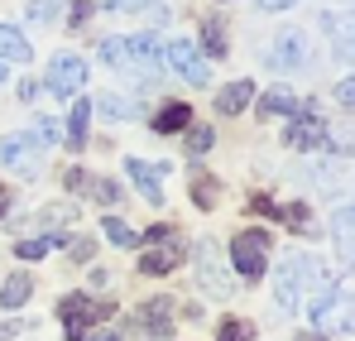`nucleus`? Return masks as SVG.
Here are the masks:
<instances>
[{
    "label": "nucleus",
    "instance_id": "nucleus-7",
    "mask_svg": "<svg viewBox=\"0 0 355 341\" xmlns=\"http://www.w3.org/2000/svg\"><path fill=\"white\" fill-rule=\"evenodd\" d=\"M264 63H269L274 72H302V67H312V39H307L302 29H284V34L264 49Z\"/></svg>",
    "mask_w": 355,
    "mask_h": 341
},
{
    "label": "nucleus",
    "instance_id": "nucleus-11",
    "mask_svg": "<svg viewBox=\"0 0 355 341\" xmlns=\"http://www.w3.org/2000/svg\"><path fill=\"white\" fill-rule=\"evenodd\" d=\"M82 82H87V58L58 53L53 63H49V92H53V97H77Z\"/></svg>",
    "mask_w": 355,
    "mask_h": 341
},
{
    "label": "nucleus",
    "instance_id": "nucleus-45",
    "mask_svg": "<svg viewBox=\"0 0 355 341\" xmlns=\"http://www.w3.org/2000/svg\"><path fill=\"white\" fill-rule=\"evenodd\" d=\"M293 341H327V337H322V332H297Z\"/></svg>",
    "mask_w": 355,
    "mask_h": 341
},
{
    "label": "nucleus",
    "instance_id": "nucleus-15",
    "mask_svg": "<svg viewBox=\"0 0 355 341\" xmlns=\"http://www.w3.org/2000/svg\"><path fill=\"white\" fill-rule=\"evenodd\" d=\"M317 111L312 101H302V97H293L288 87H269L264 97H259V115H307Z\"/></svg>",
    "mask_w": 355,
    "mask_h": 341
},
{
    "label": "nucleus",
    "instance_id": "nucleus-18",
    "mask_svg": "<svg viewBox=\"0 0 355 341\" xmlns=\"http://www.w3.org/2000/svg\"><path fill=\"white\" fill-rule=\"evenodd\" d=\"M250 101H254V82H250V77H240V82H231V87L216 92V111L221 115H240Z\"/></svg>",
    "mask_w": 355,
    "mask_h": 341
},
{
    "label": "nucleus",
    "instance_id": "nucleus-16",
    "mask_svg": "<svg viewBox=\"0 0 355 341\" xmlns=\"http://www.w3.org/2000/svg\"><path fill=\"white\" fill-rule=\"evenodd\" d=\"M288 149H317L322 140H327V125L317 120V111H307V115H293V125H288Z\"/></svg>",
    "mask_w": 355,
    "mask_h": 341
},
{
    "label": "nucleus",
    "instance_id": "nucleus-19",
    "mask_svg": "<svg viewBox=\"0 0 355 341\" xmlns=\"http://www.w3.org/2000/svg\"><path fill=\"white\" fill-rule=\"evenodd\" d=\"M159 135H178V130H187L192 125V106L187 101H168V106H159V115L149 120Z\"/></svg>",
    "mask_w": 355,
    "mask_h": 341
},
{
    "label": "nucleus",
    "instance_id": "nucleus-32",
    "mask_svg": "<svg viewBox=\"0 0 355 341\" xmlns=\"http://www.w3.org/2000/svg\"><path fill=\"white\" fill-rule=\"evenodd\" d=\"M34 140H39L44 149H49V144H58V140H62V125L53 120V115H39V120H34Z\"/></svg>",
    "mask_w": 355,
    "mask_h": 341
},
{
    "label": "nucleus",
    "instance_id": "nucleus-12",
    "mask_svg": "<svg viewBox=\"0 0 355 341\" xmlns=\"http://www.w3.org/2000/svg\"><path fill=\"white\" fill-rule=\"evenodd\" d=\"M125 173H130V183L139 188V197L144 202H154V207H164V164H144V159H125Z\"/></svg>",
    "mask_w": 355,
    "mask_h": 341
},
{
    "label": "nucleus",
    "instance_id": "nucleus-46",
    "mask_svg": "<svg viewBox=\"0 0 355 341\" xmlns=\"http://www.w3.org/2000/svg\"><path fill=\"white\" fill-rule=\"evenodd\" d=\"M0 82H5V67H0Z\"/></svg>",
    "mask_w": 355,
    "mask_h": 341
},
{
    "label": "nucleus",
    "instance_id": "nucleus-9",
    "mask_svg": "<svg viewBox=\"0 0 355 341\" xmlns=\"http://www.w3.org/2000/svg\"><path fill=\"white\" fill-rule=\"evenodd\" d=\"M173 298H149V303H139V313H135V337L139 341H168V327H173Z\"/></svg>",
    "mask_w": 355,
    "mask_h": 341
},
{
    "label": "nucleus",
    "instance_id": "nucleus-40",
    "mask_svg": "<svg viewBox=\"0 0 355 341\" xmlns=\"http://www.w3.org/2000/svg\"><path fill=\"white\" fill-rule=\"evenodd\" d=\"M72 260H77V265L92 260V240H77V245H72Z\"/></svg>",
    "mask_w": 355,
    "mask_h": 341
},
{
    "label": "nucleus",
    "instance_id": "nucleus-5",
    "mask_svg": "<svg viewBox=\"0 0 355 341\" xmlns=\"http://www.w3.org/2000/svg\"><path fill=\"white\" fill-rule=\"evenodd\" d=\"M231 269L250 284L269 269V231H240L231 240Z\"/></svg>",
    "mask_w": 355,
    "mask_h": 341
},
{
    "label": "nucleus",
    "instance_id": "nucleus-37",
    "mask_svg": "<svg viewBox=\"0 0 355 341\" xmlns=\"http://www.w3.org/2000/svg\"><path fill=\"white\" fill-rule=\"evenodd\" d=\"M336 101H341V106H355V72L336 82Z\"/></svg>",
    "mask_w": 355,
    "mask_h": 341
},
{
    "label": "nucleus",
    "instance_id": "nucleus-42",
    "mask_svg": "<svg viewBox=\"0 0 355 341\" xmlns=\"http://www.w3.org/2000/svg\"><path fill=\"white\" fill-rule=\"evenodd\" d=\"M39 97V82H19V101H34Z\"/></svg>",
    "mask_w": 355,
    "mask_h": 341
},
{
    "label": "nucleus",
    "instance_id": "nucleus-20",
    "mask_svg": "<svg viewBox=\"0 0 355 341\" xmlns=\"http://www.w3.org/2000/svg\"><path fill=\"white\" fill-rule=\"evenodd\" d=\"M269 217H274V222H284V226L293 231V235H312V207H307V202H288V207H274V212H269Z\"/></svg>",
    "mask_w": 355,
    "mask_h": 341
},
{
    "label": "nucleus",
    "instance_id": "nucleus-8",
    "mask_svg": "<svg viewBox=\"0 0 355 341\" xmlns=\"http://www.w3.org/2000/svg\"><path fill=\"white\" fill-rule=\"evenodd\" d=\"M164 63L173 67L182 82H192V87H207V82H211L207 58L197 53V44H192V39H168V44H164Z\"/></svg>",
    "mask_w": 355,
    "mask_h": 341
},
{
    "label": "nucleus",
    "instance_id": "nucleus-38",
    "mask_svg": "<svg viewBox=\"0 0 355 341\" xmlns=\"http://www.w3.org/2000/svg\"><path fill=\"white\" fill-rule=\"evenodd\" d=\"M106 10H149L154 0H101Z\"/></svg>",
    "mask_w": 355,
    "mask_h": 341
},
{
    "label": "nucleus",
    "instance_id": "nucleus-30",
    "mask_svg": "<svg viewBox=\"0 0 355 341\" xmlns=\"http://www.w3.org/2000/svg\"><path fill=\"white\" fill-rule=\"evenodd\" d=\"M202 44H207L211 58H226V29H221L216 19H207V24H202Z\"/></svg>",
    "mask_w": 355,
    "mask_h": 341
},
{
    "label": "nucleus",
    "instance_id": "nucleus-28",
    "mask_svg": "<svg viewBox=\"0 0 355 341\" xmlns=\"http://www.w3.org/2000/svg\"><path fill=\"white\" fill-rule=\"evenodd\" d=\"M39 222H44V226H72V222H77V207H72V202H53V207L39 212Z\"/></svg>",
    "mask_w": 355,
    "mask_h": 341
},
{
    "label": "nucleus",
    "instance_id": "nucleus-23",
    "mask_svg": "<svg viewBox=\"0 0 355 341\" xmlns=\"http://www.w3.org/2000/svg\"><path fill=\"white\" fill-rule=\"evenodd\" d=\"M87 120H92V101H72V111H67V144L72 149L87 144Z\"/></svg>",
    "mask_w": 355,
    "mask_h": 341
},
{
    "label": "nucleus",
    "instance_id": "nucleus-34",
    "mask_svg": "<svg viewBox=\"0 0 355 341\" xmlns=\"http://www.w3.org/2000/svg\"><path fill=\"white\" fill-rule=\"evenodd\" d=\"M250 332H254L250 322H240V317H226V322H221V332H216V341H250Z\"/></svg>",
    "mask_w": 355,
    "mask_h": 341
},
{
    "label": "nucleus",
    "instance_id": "nucleus-4",
    "mask_svg": "<svg viewBox=\"0 0 355 341\" xmlns=\"http://www.w3.org/2000/svg\"><path fill=\"white\" fill-rule=\"evenodd\" d=\"M0 169L19 173V178H39V169H44V144L34 135H24V130L5 135L0 140Z\"/></svg>",
    "mask_w": 355,
    "mask_h": 341
},
{
    "label": "nucleus",
    "instance_id": "nucleus-27",
    "mask_svg": "<svg viewBox=\"0 0 355 341\" xmlns=\"http://www.w3.org/2000/svg\"><path fill=\"white\" fill-rule=\"evenodd\" d=\"M101 63H111L116 72H135V67H130V49H125V39H101Z\"/></svg>",
    "mask_w": 355,
    "mask_h": 341
},
{
    "label": "nucleus",
    "instance_id": "nucleus-21",
    "mask_svg": "<svg viewBox=\"0 0 355 341\" xmlns=\"http://www.w3.org/2000/svg\"><path fill=\"white\" fill-rule=\"evenodd\" d=\"M29 293H34V279H29L24 269H15V274L5 279V288H0V308H5V313H15V308H24V303H29Z\"/></svg>",
    "mask_w": 355,
    "mask_h": 341
},
{
    "label": "nucleus",
    "instance_id": "nucleus-41",
    "mask_svg": "<svg viewBox=\"0 0 355 341\" xmlns=\"http://www.w3.org/2000/svg\"><path fill=\"white\" fill-rule=\"evenodd\" d=\"M24 332V322H0V341H10V337H19Z\"/></svg>",
    "mask_w": 355,
    "mask_h": 341
},
{
    "label": "nucleus",
    "instance_id": "nucleus-39",
    "mask_svg": "<svg viewBox=\"0 0 355 341\" xmlns=\"http://www.w3.org/2000/svg\"><path fill=\"white\" fill-rule=\"evenodd\" d=\"M92 15V0H72V24H82Z\"/></svg>",
    "mask_w": 355,
    "mask_h": 341
},
{
    "label": "nucleus",
    "instance_id": "nucleus-6",
    "mask_svg": "<svg viewBox=\"0 0 355 341\" xmlns=\"http://www.w3.org/2000/svg\"><path fill=\"white\" fill-rule=\"evenodd\" d=\"M197 288L211 293V298H231V293H236V279H231L226 255H221L216 240H202V245H197Z\"/></svg>",
    "mask_w": 355,
    "mask_h": 341
},
{
    "label": "nucleus",
    "instance_id": "nucleus-35",
    "mask_svg": "<svg viewBox=\"0 0 355 341\" xmlns=\"http://www.w3.org/2000/svg\"><path fill=\"white\" fill-rule=\"evenodd\" d=\"M58 5L62 0H29V19H34V24H49V19L58 15Z\"/></svg>",
    "mask_w": 355,
    "mask_h": 341
},
{
    "label": "nucleus",
    "instance_id": "nucleus-29",
    "mask_svg": "<svg viewBox=\"0 0 355 341\" xmlns=\"http://www.w3.org/2000/svg\"><path fill=\"white\" fill-rule=\"evenodd\" d=\"M53 245H58L53 235H34V240H19V245H15V255H19V260H44Z\"/></svg>",
    "mask_w": 355,
    "mask_h": 341
},
{
    "label": "nucleus",
    "instance_id": "nucleus-3",
    "mask_svg": "<svg viewBox=\"0 0 355 341\" xmlns=\"http://www.w3.org/2000/svg\"><path fill=\"white\" fill-rule=\"evenodd\" d=\"M307 313L322 332H341L351 337L355 332V293H341V288H327L322 298H307Z\"/></svg>",
    "mask_w": 355,
    "mask_h": 341
},
{
    "label": "nucleus",
    "instance_id": "nucleus-31",
    "mask_svg": "<svg viewBox=\"0 0 355 341\" xmlns=\"http://www.w3.org/2000/svg\"><path fill=\"white\" fill-rule=\"evenodd\" d=\"M211 140H216V135H211V125H187V154H192V159H197V154H207V149H211Z\"/></svg>",
    "mask_w": 355,
    "mask_h": 341
},
{
    "label": "nucleus",
    "instance_id": "nucleus-26",
    "mask_svg": "<svg viewBox=\"0 0 355 341\" xmlns=\"http://www.w3.org/2000/svg\"><path fill=\"white\" fill-rule=\"evenodd\" d=\"M101 231H106V240H111V245H120V250L139 245V231L130 226V222H120V217H106V222H101Z\"/></svg>",
    "mask_w": 355,
    "mask_h": 341
},
{
    "label": "nucleus",
    "instance_id": "nucleus-10",
    "mask_svg": "<svg viewBox=\"0 0 355 341\" xmlns=\"http://www.w3.org/2000/svg\"><path fill=\"white\" fill-rule=\"evenodd\" d=\"M58 313H62V322H67V341H82V337H87V322L106 317L111 308H106V303L96 308V303H92L87 293H67V298L58 303Z\"/></svg>",
    "mask_w": 355,
    "mask_h": 341
},
{
    "label": "nucleus",
    "instance_id": "nucleus-17",
    "mask_svg": "<svg viewBox=\"0 0 355 341\" xmlns=\"http://www.w3.org/2000/svg\"><path fill=\"white\" fill-rule=\"evenodd\" d=\"M331 235H336L341 265L355 269V207H336V212H331Z\"/></svg>",
    "mask_w": 355,
    "mask_h": 341
},
{
    "label": "nucleus",
    "instance_id": "nucleus-36",
    "mask_svg": "<svg viewBox=\"0 0 355 341\" xmlns=\"http://www.w3.org/2000/svg\"><path fill=\"white\" fill-rule=\"evenodd\" d=\"M92 197H96L101 207H116V202H120V188L111 183V178H96V188H92Z\"/></svg>",
    "mask_w": 355,
    "mask_h": 341
},
{
    "label": "nucleus",
    "instance_id": "nucleus-44",
    "mask_svg": "<svg viewBox=\"0 0 355 341\" xmlns=\"http://www.w3.org/2000/svg\"><path fill=\"white\" fill-rule=\"evenodd\" d=\"M82 341H125V337H120V332H87Z\"/></svg>",
    "mask_w": 355,
    "mask_h": 341
},
{
    "label": "nucleus",
    "instance_id": "nucleus-13",
    "mask_svg": "<svg viewBox=\"0 0 355 341\" xmlns=\"http://www.w3.org/2000/svg\"><path fill=\"white\" fill-rule=\"evenodd\" d=\"M125 49H130V67L135 72H159L164 67V44L154 34H130Z\"/></svg>",
    "mask_w": 355,
    "mask_h": 341
},
{
    "label": "nucleus",
    "instance_id": "nucleus-24",
    "mask_svg": "<svg viewBox=\"0 0 355 341\" xmlns=\"http://www.w3.org/2000/svg\"><path fill=\"white\" fill-rule=\"evenodd\" d=\"M92 115H106V120H130L135 115V101H125L116 92H101L96 101H92Z\"/></svg>",
    "mask_w": 355,
    "mask_h": 341
},
{
    "label": "nucleus",
    "instance_id": "nucleus-22",
    "mask_svg": "<svg viewBox=\"0 0 355 341\" xmlns=\"http://www.w3.org/2000/svg\"><path fill=\"white\" fill-rule=\"evenodd\" d=\"M216 202H221V183H216L211 173H192V207L211 212Z\"/></svg>",
    "mask_w": 355,
    "mask_h": 341
},
{
    "label": "nucleus",
    "instance_id": "nucleus-25",
    "mask_svg": "<svg viewBox=\"0 0 355 341\" xmlns=\"http://www.w3.org/2000/svg\"><path fill=\"white\" fill-rule=\"evenodd\" d=\"M29 44H24V34L19 29H10V24H0V58H10V63H29Z\"/></svg>",
    "mask_w": 355,
    "mask_h": 341
},
{
    "label": "nucleus",
    "instance_id": "nucleus-43",
    "mask_svg": "<svg viewBox=\"0 0 355 341\" xmlns=\"http://www.w3.org/2000/svg\"><path fill=\"white\" fill-rule=\"evenodd\" d=\"M297 0H259V10H293Z\"/></svg>",
    "mask_w": 355,
    "mask_h": 341
},
{
    "label": "nucleus",
    "instance_id": "nucleus-2",
    "mask_svg": "<svg viewBox=\"0 0 355 341\" xmlns=\"http://www.w3.org/2000/svg\"><path fill=\"white\" fill-rule=\"evenodd\" d=\"M139 240H149V250L139 255V274H149V279L173 274L178 265H182V255H187V245H182V235L173 226H149Z\"/></svg>",
    "mask_w": 355,
    "mask_h": 341
},
{
    "label": "nucleus",
    "instance_id": "nucleus-33",
    "mask_svg": "<svg viewBox=\"0 0 355 341\" xmlns=\"http://www.w3.org/2000/svg\"><path fill=\"white\" fill-rule=\"evenodd\" d=\"M62 183H67V192H87V197H92V188H96V178H92L87 169H67Z\"/></svg>",
    "mask_w": 355,
    "mask_h": 341
},
{
    "label": "nucleus",
    "instance_id": "nucleus-1",
    "mask_svg": "<svg viewBox=\"0 0 355 341\" xmlns=\"http://www.w3.org/2000/svg\"><path fill=\"white\" fill-rule=\"evenodd\" d=\"M312 288H327V269L312 255H288L274 269V303H279V313H297L312 298Z\"/></svg>",
    "mask_w": 355,
    "mask_h": 341
},
{
    "label": "nucleus",
    "instance_id": "nucleus-14",
    "mask_svg": "<svg viewBox=\"0 0 355 341\" xmlns=\"http://www.w3.org/2000/svg\"><path fill=\"white\" fill-rule=\"evenodd\" d=\"M322 29L331 34V49H336V58L355 63V10H351V15H322Z\"/></svg>",
    "mask_w": 355,
    "mask_h": 341
}]
</instances>
